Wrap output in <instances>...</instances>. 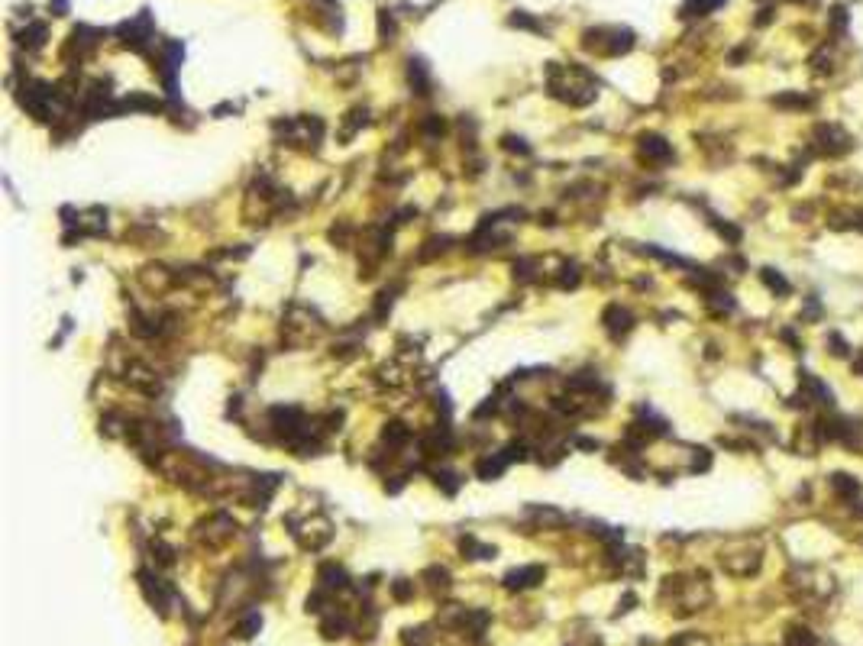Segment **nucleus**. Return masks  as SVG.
I'll use <instances>...</instances> for the list:
<instances>
[{
	"label": "nucleus",
	"mask_w": 863,
	"mask_h": 646,
	"mask_svg": "<svg viewBox=\"0 0 863 646\" xmlns=\"http://www.w3.org/2000/svg\"><path fill=\"white\" fill-rule=\"evenodd\" d=\"M546 85H550V94L560 97V101L573 103V107H585V103L595 101L598 94V81L589 75V68L582 65H550L546 68Z\"/></svg>",
	"instance_id": "nucleus-1"
},
{
	"label": "nucleus",
	"mask_w": 863,
	"mask_h": 646,
	"mask_svg": "<svg viewBox=\"0 0 863 646\" xmlns=\"http://www.w3.org/2000/svg\"><path fill=\"white\" fill-rule=\"evenodd\" d=\"M663 598L673 604L676 614H695L712 601V588H708V575H676L667 579L663 585Z\"/></svg>",
	"instance_id": "nucleus-2"
},
{
	"label": "nucleus",
	"mask_w": 863,
	"mask_h": 646,
	"mask_svg": "<svg viewBox=\"0 0 863 646\" xmlns=\"http://www.w3.org/2000/svg\"><path fill=\"white\" fill-rule=\"evenodd\" d=\"M582 46L595 52V56H624L634 49V33L624 26H595L585 29Z\"/></svg>",
	"instance_id": "nucleus-3"
},
{
	"label": "nucleus",
	"mask_w": 863,
	"mask_h": 646,
	"mask_svg": "<svg viewBox=\"0 0 863 646\" xmlns=\"http://www.w3.org/2000/svg\"><path fill=\"white\" fill-rule=\"evenodd\" d=\"M763 566V550L751 540H741V543H734L731 550H724L721 553V569L728 575H737V579H747V575H757Z\"/></svg>",
	"instance_id": "nucleus-4"
},
{
	"label": "nucleus",
	"mask_w": 863,
	"mask_h": 646,
	"mask_svg": "<svg viewBox=\"0 0 863 646\" xmlns=\"http://www.w3.org/2000/svg\"><path fill=\"white\" fill-rule=\"evenodd\" d=\"M812 149L821 155H844V152H851V136L835 123H821L812 133Z\"/></svg>",
	"instance_id": "nucleus-5"
},
{
	"label": "nucleus",
	"mask_w": 863,
	"mask_h": 646,
	"mask_svg": "<svg viewBox=\"0 0 863 646\" xmlns=\"http://www.w3.org/2000/svg\"><path fill=\"white\" fill-rule=\"evenodd\" d=\"M544 566H521V569L508 572L505 575V585L511 591H524V588H534L537 581H544Z\"/></svg>",
	"instance_id": "nucleus-6"
},
{
	"label": "nucleus",
	"mask_w": 863,
	"mask_h": 646,
	"mask_svg": "<svg viewBox=\"0 0 863 646\" xmlns=\"http://www.w3.org/2000/svg\"><path fill=\"white\" fill-rule=\"evenodd\" d=\"M123 42L133 49H142L146 42L152 39V23H149V13H142L140 19H133V23H123Z\"/></svg>",
	"instance_id": "nucleus-7"
},
{
	"label": "nucleus",
	"mask_w": 863,
	"mask_h": 646,
	"mask_svg": "<svg viewBox=\"0 0 863 646\" xmlns=\"http://www.w3.org/2000/svg\"><path fill=\"white\" fill-rule=\"evenodd\" d=\"M126 382H130L136 391H142V394H159L162 391V382L156 378V372H149V368H142V366H130V368H126Z\"/></svg>",
	"instance_id": "nucleus-8"
},
{
	"label": "nucleus",
	"mask_w": 863,
	"mask_h": 646,
	"mask_svg": "<svg viewBox=\"0 0 863 646\" xmlns=\"http://www.w3.org/2000/svg\"><path fill=\"white\" fill-rule=\"evenodd\" d=\"M605 327H608L611 337H624V333H630V327H634V317H630L624 307L611 304V307L605 310Z\"/></svg>",
	"instance_id": "nucleus-9"
},
{
	"label": "nucleus",
	"mask_w": 863,
	"mask_h": 646,
	"mask_svg": "<svg viewBox=\"0 0 863 646\" xmlns=\"http://www.w3.org/2000/svg\"><path fill=\"white\" fill-rule=\"evenodd\" d=\"M640 152H644L650 162H669L673 159V149H669V142L663 139V136H644V139H640Z\"/></svg>",
	"instance_id": "nucleus-10"
},
{
	"label": "nucleus",
	"mask_w": 863,
	"mask_h": 646,
	"mask_svg": "<svg viewBox=\"0 0 863 646\" xmlns=\"http://www.w3.org/2000/svg\"><path fill=\"white\" fill-rule=\"evenodd\" d=\"M705 304L712 314H731L734 310V298L728 291H718V288H705Z\"/></svg>",
	"instance_id": "nucleus-11"
},
{
	"label": "nucleus",
	"mask_w": 863,
	"mask_h": 646,
	"mask_svg": "<svg viewBox=\"0 0 863 646\" xmlns=\"http://www.w3.org/2000/svg\"><path fill=\"white\" fill-rule=\"evenodd\" d=\"M831 488H835L841 498H857V495H860V482L851 478L847 472H835V475H831Z\"/></svg>",
	"instance_id": "nucleus-12"
},
{
	"label": "nucleus",
	"mask_w": 863,
	"mask_h": 646,
	"mask_svg": "<svg viewBox=\"0 0 863 646\" xmlns=\"http://www.w3.org/2000/svg\"><path fill=\"white\" fill-rule=\"evenodd\" d=\"M760 281L766 284L769 291H773V294H776V298H782V294H789V291H792V284H789V281L782 278L776 269H763V272H760Z\"/></svg>",
	"instance_id": "nucleus-13"
},
{
	"label": "nucleus",
	"mask_w": 863,
	"mask_h": 646,
	"mask_svg": "<svg viewBox=\"0 0 863 646\" xmlns=\"http://www.w3.org/2000/svg\"><path fill=\"white\" fill-rule=\"evenodd\" d=\"M724 0H685L682 3V17H705V13H712L718 10Z\"/></svg>",
	"instance_id": "nucleus-14"
},
{
	"label": "nucleus",
	"mask_w": 863,
	"mask_h": 646,
	"mask_svg": "<svg viewBox=\"0 0 863 646\" xmlns=\"http://www.w3.org/2000/svg\"><path fill=\"white\" fill-rule=\"evenodd\" d=\"M786 646H818V637L808 627H789L786 630Z\"/></svg>",
	"instance_id": "nucleus-15"
},
{
	"label": "nucleus",
	"mask_w": 863,
	"mask_h": 646,
	"mask_svg": "<svg viewBox=\"0 0 863 646\" xmlns=\"http://www.w3.org/2000/svg\"><path fill=\"white\" fill-rule=\"evenodd\" d=\"M563 646H601V637L592 627H582V630H576V634H569V640H566Z\"/></svg>",
	"instance_id": "nucleus-16"
},
{
	"label": "nucleus",
	"mask_w": 863,
	"mask_h": 646,
	"mask_svg": "<svg viewBox=\"0 0 863 646\" xmlns=\"http://www.w3.org/2000/svg\"><path fill=\"white\" fill-rule=\"evenodd\" d=\"M19 36H23V39H19L23 46L39 49V46H42V42H46V26H42V23H33V26H29V29H23Z\"/></svg>",
	"instance_id": "nucleus-17"
},
{
	"label": "nucleus",
	"mask_w": 863,
	"mask_h": 646,
	"mask_svg": "<svg viewBox=\"0 0 863 646\" xmlns=\"http://www.w3.org/2000/svg\"><path fill=\"white\" fill-rule=\"evenodd\" d=\"M828 352L837 356V359H847L851 356V346H847V339L841 337V333H831V337H828Z\"/></svg>",
	"instance_id": "nucleus-18"
},
{
	"label": "nucleus",
	"mask_w": 863,
	"mask_h": 646,
	"mask_svg": "<svg viewBox=\"0 0 863 646\" xmlns=\"http://www.w3.org/2000/svg\"><path fill=\"white\" fill-rule=\"evenodd\" d=\"M411 85L417 87V94H427V68H424V62H411Z\"/></svg>",
	"instance_id": "nucleus-19"
},
{
	"label": "nucleus",
	"mask_w": 863,
	"mask_h": 646,
	"mask_svg": "<svg viewBox=\"0 0 863 646\" xmlns=\"http://www.w3.org/2000/svg\"><path fill=\"white\" fill-rule=\"evenodd\" d=\"M404 646H430V630L427 627L404 630Z\"/></svg>",
	"instance_id": "nucleus-20"
},
{
	"label": "nucleus",
	"mask_w": 863,
	"mask_h": 646,
	"mask_svg": "<svg viewBox=\"0 0 863 646\" xmlns=\"http://www.w3.org/2000/svg\"><path fill=\"white\" fill-rule=\"evenodd\" d=\"M812 65H815L818 75H828V71H831V65H835V58H831V49H818L815 58H812Z\"/></svg>",
	"instance_id": "nucleus-21"
},
{
	"label": "nucleus",
	"mask_w": 863,
	"mask_h": 646,
	"mask_svg": "<svg viewBox=\"0 0 863 646\" xmlns=\"http://www.w3.org/2000/svg\"><path fill=\"white\" fill-rule=\"evenodd\" d=\"M427 575L437 579V581H430L433 591H446V588H450V572H446V569H437V566H433V569H427Z\"/></svg>",
	"instance_id": "nucleus-22"
},
{
	"label": "nucleus",
	"mask_w": 863,
	"mask_h": 646,
	"mask_svg": "<svg viewBox=\"0 0 863 646\" xmlns=\"http://www.w3.org/2000/svg\"><path fill=\"white\" fill-rule=\"evenodd\" d=\"M776 107H808V97H796V94H776L773 97Z\"/></svg>",
	"instance_id": "nucleus-23"
},
{
	"label": "nucleus",
	"mask_w": 863,
	"mask_h": 646,
	"mask_svg": "<svg viewBox=\"0 0 863 646\" xmlns=\"http://www.w3.org/2000/svg\"><path fill=\"white\" fill-rule=\"evenodd\" d=\"M259 627H262V618H259V614H249V618L240 624V637H253Z\"/></svg>",
	"instance_id": "nucleus-24"
},
{
	"label": "nucleus",
	"mask_w": 863,
	"mask_h": 646,
	"mask_svg": "<svg viewBox=\"0 0 863 646\" xmlns=\"http://www.w3.org/2000/svg\"><path fill=\"white\" fill-rule=\"evenodd\" d=\"M669 646H708V640L698 637V634H682V637H676Z\"/></svg>",
	"instance_id": "nucleus-25"
},
{
	"label": "nucleus",
	"mask_w": 863,
	"mask_h": 646,
	"mask_svg": "<svg viewBox=\"0 0 863 646\" xmlns=\"http://www.w3.org/2000/svg\"><path fill=\"white\" fill-rule=\"evenodd\" d=\"M831 26H837V29H844V26H847V10H844V7H835V10H831Z\"/></svg>",
	"instance_id": "nucleus-26"
},
{
	"label": "nucleus",
	"mask_w": 863,
	"mask_h": 646,
	"mask_svg": "<svg viewBox=\"0 0 863 646\" xmlns=\"http://www.w3.org/2000/svg\"><path fill=\"white\" fill-rule=\"evenodd\" d=\"M805 317H812V320H818V317H821V304H818V298H808V304H805Z\"/></svg>",
	"instance_id": "nucleus-27"
},
{
	"label": "nucleus",
	"mask_w": 863,
	"mask_h": 646,
	"mask_svg": "<svg viewBox=\"0 0 863 646\" xmlns=\"http://www.w3.org/2000/svg\"><path fill=\"white\" fill-rule=\"evenodd\" d=\"M769 19H773V10H760V17H757V23H760V26H766Z\"/></svg>",
	"instance_id": "nucleus-28"
},
{
	"label": "nucleus",
	"mask_w": 863,
	"mask_h": 646,
	"mask_svg": "<svg viewBox=\"0 0 863 646\" xmlns=\"http://www.w3.org/2000/svg\"><path fill=\"white\" fill-rule=\"evenodd\" d=\"M854 230L863 233V210H854Z\"/></svg>",
	"instance_id": "nucleus-29"
},
{
	"label": "nucleus",
	"mask_w": 863,
	"mask_h": 646,
	"mask_svg": "<svg viewBox=\"0 0 863 646\" xmlns=\"http://www.w3.org/2000/svg\"><path fill=\"white\" fill-rule=\"evenodd\" d=\"M854 372H857V375H863V352H860V359H857V362H854Z\"/></svg>",
	"instance_id": "nucleus-30"
},
{
	"label": "nucleus",
	"mask_w": 863,
	"mask_h": 646,
	"mask_svg": "<svg viewBox=\"0 0 863 646\" xmlns=\"http://www.w3.org/2000/svg\"><path fill=\"white\" fill-rule=\"evenodd\" d=\"M857 514H860V517H863V501H857Z\"/></svg>",
	"instance_id": "nucleus-31"
},
{
	"label": "nucleus",
	"mask_w": 863,
	"mask_h": 646,
	"mask_svg": "<svg viewBox=\"0 0 863 646\" xmlns=\"http://www.w3.org/2000/svg\"><path fill=\"white\" fill-rule=\"evenodd\" d=\"M796 3H805V0H796Z\"/></svg>",
	"instance_id": "nucleus-32"
}]
</instances>
